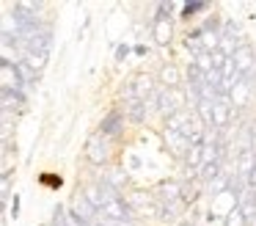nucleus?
I'll list each match as a JSON object with an SVG mask.
<instances>
[{
  "label": "nucleus",
  "mask_w": 256,
  "mask_h": 226,
  "mask_svg": "<svg viewBox=\"0 0 256 226\" xmlns=\"http://www.w3.org/2000/svg\"><path fill=\"white\" fill-rule=\"evenodd\" d=\"M130 55V44H118L116 47V61H124Z\"/></svg>",
  "instance_id": "nucleus-23"
},
{
  "label": "nucleus",
  "mask_w": 256,
  "mask_h": 226,
  "mask_svg": "<svg viewBox=\"0 0 256 226\" xmlns=\"http://www.w3.org/2000/svg\"><path fill=\"white\" fill-rule=\"evenodd\" d=\"M245 182H248V187H250V190H256V165L250 168V174H248V179H245Z\"/></svg>",
  "instance_id": "nucleus-24"
},
{
  "label": "nucleus",
  "mask_w": 256,
  "mask_h": 226,
  "mask_svg": "<svg viewBox=\"0 0 256 226\" xmlns=\"http://www.w3.org/2000/svg\"><path fill=\"white\" fill-rule=\"evenodd\" d=\"M157 86L160 83H154V77L146 75V72H138V75H132L127 80V88H124V99H149L152 94L157 91Z\"/></svg>",
  "instance_id": "nucleus-2"
},
{
  "label": "nucleus",
  "mask_w": 256,
  "mask_h": 226,
  "mask_svg": "<svg viewBox=\"0 0 256 226\" xmlns=\"http://www.w3.org/2000/svg\"><path fill=\"white\" fill-rule=\"evenodd\" d=\"M50 39H52L50 28H39V31L25 42V47H28V53H50Z\"/></svg>",
  "instance_id": "nucleus-14"
},
{
  "label": "nucleus",
  "mask_w": 256,
  "mask_h": 226,
  "mask_svg": "<svg viewBox=\"0 0 256 226\" xmlns=\"http://www.w3.org/2000/svg\"><path fill=\"white\" fill-rule=\"evenodd\" d=\"M232 58H234V64H237V69H240V75H242V80H245V77L254 72V66H256V50L250 47L248 42H242Z\"/></svg>",
  "instance_id": "nucleus-6"
},
{
  "label": "nucleus",
  "mask_w": 256,
  "mask_h": 226,
  "mask_svg": "<svg viewBox=\"0 0 256 226\" xmlns=\"http://www.w3.org/2000/svg\"><path fill=\"white\" fill-rule=\"evenodd\" d=\"M157 201H182V179H162L152 190Z\"/></svg>",
  "instance_id": "nucleus-8"
},
{
  "label": "nucleus",
  "mask_w": 256,
  "mask_h": 226,
  "mask_svg": "<svg viewBox=\"0 0 256 226\" xmlns=\"http://www.w3.org/2000/svg\"><path fill=\"white\" fill-rule=\"evenodd\" d=\"M47 58H50V53H28V55H25V64H28L34 72H39V75H42V69L47 66Z\"/></svg>",
  "instance_id": "nucleus-18"
},
{
  "label": "nucleus",
  "mask_w": 256,
  "mask_h": 226,
  "mask_svg": "<svg viewBox=\"0 0 256 226\" xmlns=\"http://www.w3.org/2000/svg\"><path fill=\"white\" fill-rule=\"evenodd\" d=\"M102 179H105L116 193H124L130 187V174H127V168H122V165H108L105 174H102Z\"/></svg>",
  "instance_id": "nucleus-9"
},
{
  "label": "nucleus",
  "mask_w": 256,
  "mask_h": 226,
  "mask_svg": "<svg viewBox=\"0 0 256 226\" xmlns=\"http://www.w3.org/2000/svg\"><path fill=\"white\" fill-rule=\"evenodd\" d=\"M149 53V47H144V44H135V55H146Z\"/></svg>",
  "instance_id": "nucleus-27"
},
{
  "label": "nucleus",
  "mask_w": 256,
  "mask_h": 226,
  "mask_svg": "<svg viewBox=\"0 0 256 226\" xmlns=\"http://www.w3.org/2000/svg\"><path fill=\"white\" fill-rule=\"evenodd\" d=\"M25 80L20 75L17 61H0V91H22Z\"/></svg>",
  "instance_id": "nucleus-5"
},
{
  "label": "nucleus",
  "mask_w": 256,
  "mask_h": 226,
  "mask_svg": "<svg viewBox=\"0 0 256 226\" xmlns=\"http://www.w3.org/2000/svg\"><path fill=\"white\" fill-rule=\"evenodd\" d=\"M204 9H210L206 3H201V0H190V3H184L182 6V11H179V20H184V22H190L198 11H204Z\"/></svg>",
  "instance_id": "nucleus-17"
},
{
  "label": "nucleus",
  "mask_w": 256,
  "mask_h": 226,
  "mask_svg": "<svg viewBox=\"0 0 256 226\" xmlns=\"http://www.w3.org/2000/svg\"><path fill=\"white\" fill-rule=\"evenodd\" d=\"M250 94H254V88H250L248 86V83H240V86L237 88H234V91L232 94H228V97H232V102H234V108H245V102H248V99H250Z\"/></svg>",
  "instance_id": "nucleus-16"
},
{
  "label": "nucleus",
  "mask_w": 256,
  "mask_h": 226,
  "mask_svg": "<svg viewBox=\"0 0 256 226\" xmlns=\"http://www.w3.org/2000/svg\"><path fill=\"white\" fill-rule=\"evenodd\" d=\"M100 215H105V218H113V220H124V223H138V215H135V209L130 207V201H127L124 196L110 198Z\"/></svg>",
  "instance_id": "nucleus-4"
},
{
  "label": "nucleus",
  "mask_w": 256,
  "mask_h": 226,
  "mask_svg": "<svg viewBox=\"0 0 256 226\" xmlns=\"http://www.w3.org/2000/svg\"><path fill=\"white\" fill-rule=\"evenodd\" d=\"M171 36H174V25L168 17H154L152 20V39H154L160 47H166V44H171Z\"/></svg>",
  "instance_id": "nucleus-12"
},
{
  "label": "nucleus",
  "mask_w": 256,
  "mask_h": 226,
  "mask_svg": "<svg viewBox=\"0 0 256 226\" xmlns=\"http://www.w3.org/2000/svg\"><path fill=\"white\" fill-rule=\"evenodd\" d=\"M157 83L162 88H182V69L176 64H162L157 69Z\"/></svg>",
  "instance_id": "nucleus-11"
},
{
  "label": "nucleus",
  "mask_w": 256,
  "mask_h": 226,
  "mask_svg": "<svg viewBox=\"0 0 256 226\" xmlns=\"http://www.w3.org/2000/svg\"><path fill=\"white\" fill-rule=\"evenodd\" d=\"M124 124H127V116H124L122 105H118V108H110L105 116H102L100 130H96V132H102L105 138L116 141V138H122V135H124Z\"/></svg>",
  "instance_id": "nucleus-3"
},
{
  "label": "nucleus",
  "mask_w": 256,
  "mask_h": 226,
  "mask_svg": "<svg viewBox=\"0 0 256 226\" xmlns=\"http://www.w3.org/2000/svg\"><path fill=\"white\" fill-rule=\"evenodd\" d=\"M20 75H22V80H25V86H34V83L36 80H39V72H34V69H30V66L28 64H25V61H20Z\"/></svg>",
  "instance_id": "nucleus-20"
},
{
  "label": "nucleus",
  "mask_w": 256,
  "mask_h": 226,
  "mask_svg": "<svg viewBox=\"0 0 256 226\" xmlns=\"http://www.w3.org/2000/svg\"><path fill=\"white\" fill-rule=\"evenodd\" d=\"M12 218H20V196H14L12 201Z\"/></svg>",
  "instance_id": "nucleus-25"
},
{
  "label": "nucleus",
  "mask_w": 256,
  "mask_h": 226,
  "mask_svg": "<svg viewBox=\"0 0 256 226\" xmlns=\"http://www.w3.org/2000/svg\"><path fill=\"white\" fill-rule=\"evenodd\" d=\"M234 102H232V97L228 94H220V97L215 99V127L218 130H226L228 124H232V119H234Z\"/></svg>",
  "instance_id": "nucleus-7"
},
{
  "label": "nucleus",
  "mask_w": 256,
  "mask_h": 226,
  "mask_svg": "<svg viewBox=\"0 0 256 226\" xmlns=\"http://www.w3.org/2000/svg\"><path fill=\"white\" fill-rule=\"evenodd\" d=\"M223 226H248V220H245V215L240 212V207L234 204L232 209H228L226 215H223Z\"/></svg>",
  "instance_id": "nucleus-19"
},
{
  "label": "nucleus",
  "mask_w": 256,
  "mask_h": 226,
  "mask_svg": "<svg viewBox=\"0 0 256 226\" xmlns=\"http://www.w3.org/2000/svg\"><path fill=\"white\" fill-rule=\"evenodd\" d=\"M122 110H124V116H127V121H132V124H144V121L149 119V108H146L144 99H124Z\"/></svg>",
  "instance_id": "nucleus-10"
},
{
  "label": "nucleus",
  "mask_w": 256,
  "mask_h": 226,
  "mask_svg": "<svg viewBox=\"0 0 256 226\" xmlns=\"http://www.w3.org/2000/svg\"><path fill=\"white\" fill-rule=\"evenodd\" d=\"M0 105H3V113H20L25 108V94L22 91H0Z\"/></svg>",
  "instance_id": "nucleus-15"
},
{
  "label": "nucleus",
  "mask_w": 256,
  "mask_h": 226,
  "mask_svg": "<svg viewBox=\"0 0 256 226\" xmlns=\"http://www.w3.org/2000/svg\"><path fill=\"white\" fill-rule=\"evenodd\" d=\"M44 185H52V187H61V179H50V176H42Z\"/></svg>",
  "instance_id": "nucleus-26"
},
{
  "label": "nucleus",
  "mask_w": 256,
  "mask_h": 226,
  "mask_svg": "<svg viewBox=\"0 0 256 226\" xmlns=\"http://www.w3.org/2000/svg\"><path fill=\"white\" fill-rule=\"evenodd\" d=\"M91 226H105V223H102V220H94V223H91Z\"/></svg>",
  "instance_id": "nucleus-29"
},
{
  "label": "nucleus",
  "mask_w": 256,
  "mask_h": 226,
  "mask_svg": "<svg viewBox=\"0 0 256 226\" xmlns=\"http://www.w3.org/2000/svg\"><path fill=\"white\" fill-rule=\"evenodd\" d=\"M234 204H237L240 212L245 215V220L256 218V190H250V187H242V190L237 193V198H234Z\"/></svg>",
  "instance_id": "nucleus-13"
},
{
  "label": "nucleus",
  "mask_w": 256,
  "mask_h": 226,
  "mask_svg": "<svg viewBox=\"0 0 256 226\" xmlns=\"http://www.w3.org/2000/svg\"><path fill=\"white\" fill-rule=\"evenodd\" d=\"M50 226H52V223H50Z\"/></svg>",
  "instance_id": "nucleus-30"
},
{
  "label": "nucleus",
  "mask_w": 256,
  "mask_h": 226,
  "mask_svg": "<svg viewBox=\"0 0 256 226\" xmlns=\"http://www.w3.org/2000/svg\"><path fill=\"white\" fill-rule=\"evenodd\" d=\"M96 220H102L105 226H135V223H124V220H113V218H105V215H100Z\"/></svg>",
  "instance_id": "nucleus-22"
},
{
  "label": "nucleus",
  "mask_w": 256,
  "mask_h": 226,
  "mask_svg": "<svg viewBox=\"0 0 256 226\" xmlns=\"http://www.w3.org/2000/svg\"><path fill=\"white\" fill-rule=\"evenodd\" d=\"M193 61L198 64V69L204 72V75H206V72H212V69H215V66H212V53H198Z\"/></svg>",
  "instance_id": "nucleus-21"
},
{
  "label": "nucleus",
  "mask_w": 256,
  "mask_h": 226,
  "mask_svg": "<svg viewBox=\"0 0 256 226\" xmlns=\"http://www.w3.org/2000/svg\"><path fill=\"white\" fill-rule=\"evenodd\" d=\"M176 226H198L196 220H184V223H176Z\"/></svg>",
  "instance_id": "nucleus-28"
},
{
  "label": "nucleus",
  "mask_w": 256,
  "mask_h": 226,
  "mask_svg": "<svg viewBox=\"0 0 256 226\" xmlns=\"http://www.w3.org/2000/svg\"><path fill=\"white\" fill-rule=\"evenodd\" d=\"M83 154H86V163H91V165H96V168H102V171H105L108 165L113 163L110 138H105L102 132H91V135L86 138Z\"/></svg>",
  "instance_id": "nucleus-1"
}]
</instances>
